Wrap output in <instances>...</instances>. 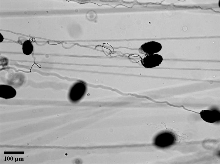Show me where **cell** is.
<instances>
[{"instance_id":"obj_7","label":"cell","mask_w":220,"mask_h":164,"mask_svg":"<svg viewBox=\"0 0 220 164\" xmlns=\"http://www.w3.org/2000/svg\"><path fill=\"white\" fill-rule=\"evenodd\" d=\"M33 46L31 42L29 40L24 42L22 45V50L23 53L27 55H30L32 52Z\"/></svg>"},{"instance_id":"obj_2","label":"cell","mask_w":220,"mask_h":164,"mask_svg":"<svg viewBox=\"0 0 220 164\" xmlns=\"http://www.w3.org/2000/svg\"><path fill=\"white\" fill-rule=\"evenodd\" d=\"M163 60L162 56L158 54H154L146 55L141 60V63L146 68H152L159 66Z\"/></svg>"},{"instance_id":"obj_1","label":"cell","mask_w":220,"mask_h":164,"mask_svg":"<svg viewBox=\"0 0 220 164\" xmlns=\"http://www.w3.org/2000/svg\"><path fill=\"white\" fill-rule=\"evenodd\" d=\"M174 134L169 132H164L159 134L155 138V145L160 148H165L173 145L175 141Z\"/></svg>"},{"instance_id":"obj_3","label":"cell","mask_w":220,"mask_h":164,"mask_svg":"<svg viewBox=\"0 0 220 164\" xmlns=\"http://www.w3.org/2000/svg\"><path fill=\"white\" fill-rule=\"evenodd\" d=\"M162 48V46L160 43L152 41L142 45L139 49V51L143 54H154L160 52Z\"/></svg>"},{"instance_id":"obj_4","label":"cell","mask_w":220,"mask_h":164,"mask_svg":"<svg viewBox=\"0 0 220 164\" xmlns=\"http://www.w3.org/2000/svg\"><path fill=\"white\" fill-rule=\"evenodd\" d=\"M85 91L86 86L83 83L80 82L75 84L70 91V99L73 102L79 100L83 96Z\"/></svg>"},{"instance_id":"obj_5","label":"cell","mask_w":220,"mask_h":164,"mask_svg":"<svg viewBox=\"0 0 220 164\" xmlns=\"http://www.w3.org/2000/svg\"><path fill=\"white\" fill-rule=\"evenodd\" d=\"M200 117L204 121L211 123L220 120V113L216 109L203 110L200 111Z\"/></svg>"},{"instance_id":"obj_8","label":"cell","mask_w":220,"mask_h":164,"mask_svg":"<svg viewBox=\"0 0 220 164\" xmlns=\"http://www.w3.org/2000/svg\"><path fill=\"white\" fill-rule=\"evenodd\" d=\"M1 34V36H0V42H2L3 41L4 38H3V36L1 35V34Z\"/></svg>"},{"instance_id":"obj_6","label":"cell","mask_w":220,"mask_h":164,"mask_svg":"<svg viewBox=\"0 0 220 164\" xmlns=\"http://www.w3.org/2000/svg\"><path fill=\"white\" fill-rule=\"evenodd\" d=\"M16 92L12 86L6 85H0V97L6 99H10L15 97Z\"/></svg>"}]
</instances>
